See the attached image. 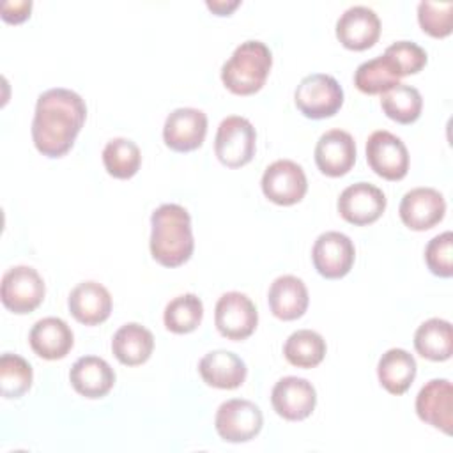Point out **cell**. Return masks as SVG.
Wrapping results in <instances>:
<instances>
[{
    "label": "cell",
    "instance_id": "obj_1",
    "mask_svg": "<svg viewBox=\"0 0 453 453\" xmlns=\"http://www.w3.org/2000/svg\"><path fill=\"white\" fill-rule=\"evenodd\" d=\"M87 119V106L74 90L55 87L44 90L35 103L32 140L46 157H62L73 145Z\"/></svg>",
    "mask_w": 453,
    "mask_h": 453
},
{
    "label": "cell",
    "instance_id": "obj_2",
    "mask_svg": "<svg viewBox=\"0 0 453 453\" xmlns=\"http://www.w3.org/2000/svg\"><path fill=\"white\" fill-rule=\"evenodd\" d=\"M191 216L179 203H163L150 216V255L165 267H177L193 255Z\"/></svg>",
    "mask_w": 453,
    "mask_h": 453
},
{
    "label": "cell",
    "instance_id": "obj_3",
    "mask_svg": "<svg viewBox=\"0 0 453 453\" xmlns=\"http://www.w3.org/2000/svg\"><path fill=\"white\" fill-rule=\"evenodd\" d=\"M271 65V50L262 41L250 39L241 42L223 64L221 81L230 92L237 96H250L264 87Z\"/></svg>",
    "mask_w": 453,
    "mask_h": 453
},
{
    "label": "cell",
    "instance_id": "obj_4",
    "mask_svg": "<svg viewBox=\"0 0 453 453\" xmlns=\"http://www.w3.org/2000/svg\"><path fill=\"white\" fill-rule=\"evenodd\" d=\"M294 103L308 119H327L342 108L343 88L331 74L313 73L299 81L294 92Z\"/></svg>",
    "mask_w": 453,
    "mask_h": 453
},
{
    "label": "cell",
    "instance_id": "obj_5",
    "mask_svg": "<svg viewBox=\"0 0 453 453\" xmlns=\"http://www.w3.org/2000/svg\"><path fill=\"white\" fill-rule=\"evenodd\" d=\"M257 149V131L253 124L241 115L225 117L216 131L214 152L218 159L228 168H241L248 165Z\"/></svg>",
    "mask_w": 453,
    "mask_h": 453
},
{
    "label": "cell",
    "instance_id": "obj_6",
    "mask_svg": "<svg viewBox=\"0 0 453 453\" xmlns=\"http://www.w3.org/2000/svg\"><path fill=\"white\" fill-rule=\"evenodd\" d=\"M264 416L257 403L244 398L223 402L214 418L218 435L226 442H248L262 430Z\"/></svg>",
    "mask_w": 453,
    "mask_h": 453
},
{
    "label": "cell",
    "instance_id": "obj_7",
    "mask_svg": "<svg viewBox=\"0 0 453 453\" xmlns=\"http://www.w3.org/2000/svg\"><path fill=\"white\" fill-rule=\"evenodd\" d=\"M44 281L30 265L7 269L0 283V297L7 310L23 315L34 311L44 299Z\"/></svg>",
    "mask_w": 453,
    "mask_h": 453
},
{
    "label": "cell",
    "instance_id": "obj_8",
    "mask_svg": "<svg viewBox=\"0 0 453 453\" xmlns=\"http://www.w3.org/2000/svg\"><path fill=\"white\" fill-rule=\"evenodd\" d=\"M366 161L386 180H400L409 172V150L402 138L379 129L366 140Z\"/></svg>",
    "mask_w": 453,
    "mask_h": 453
},
{
    "label": "cell",
    "instance_id": "obj_9",
    "mask_svg": "<svg viewBox=\"0 0 453 453\" xmlns=\"http://www.w3.org/2000/svg\"><path fill=\"white\" fill-rule=\"evenodd\" d=\"M214 324L225 338L244 340L257 329L258 311L246 294L237 290L225 292L216 303Z\"/></svg>",
    "mask_w": 453,
    "mask_h": 453
},
{
    "label": "cell",
    "instance_id": "obj_10",
    "mask_svg": "<svg viewBox=\"0 0 453 453\" xmlns=\"http://www.w3.org/2000/svg\"><path fill=\"white\" fill-rule=\"evenodd\" d=\"M308 189L306 173L292 159H276L262 175V191L265 198L278 205H294L303 200Z\"/></svg>",
    "mask_w": 453,
    "mask_h": 453
},
{
    "label": "cell",
    "instance_id": "obj_11",
    "mask_svg": "<svg viewBox=\"0 0 453 453\" xmlns=\"http://www.w3.org/2000/svg\"><path fill=\"white\" fill-rule=\"evenodd\" d=\"M356 258L354 242L349 235L329 230L320 234L311 248L313 267L322 278L338 280L349 274Z\"/></svg>",
    "mask_w": 453,
    "mask_h": 453
},
{
    "label": "cell",
    "instance_id": "obj_12",
    "mask_svg": "<svg viewBox=\"0 0 453 453\" xmlns=\"http://www.w3.org/2000/svg\"><path fill=\"white\" fill-rule=\"evenodd\" d=\"M386 195L370 182H356L347 186L338 196L340 216L357 226L377 221L386 211Z\"/></svg>",
    "mask_w": 453,
    "mask_h": 453
},
{
    "label": "cell",
    "instance_id": "obj_13",
    "mask_svg": "<svg viewBox=\"0 0 453 453\" xmlns=\"http://www.w3.org/2000/svg\"><path fill=\"white\" fill-rule=\"evenodd\" d=\"M271 403L276 414L283 419L301 421L313 412L317 405V391L310 380L287 375L274 384L271 391Z\"/></svg>",
    "mask_w": 453,
    "mask_h": 453
},
{
    "label": "cell",
    "instance_id": "obj_14",
    "mask_svg": "<svg viewBox=\"0 0 453 453\" xmlns=\"http://www.w3.org/2000/svg\"><path fill=\"white\" fill-rule=\"evenodd\" d=\"M207 134V115L191 106L175 108L163 126V140L175 152L198 149Z\"/></svg>",
    "mask_w": 453,
    "mask_h": 453
},
{
    "label": "cell",
    "instance_id": "obj_15",
    "mask_svg": "<svg viewBox=\"0 0 453 453\" xmlns=\"http://www.w3.org/2000/svg\"><path fill=\"white\" fill-rule=\"evenodd\" d=\"M400 219L411 230L421 232L435 226L446 212L444 196L434 188H414L402 196Z\"/></svg>",
    "mask_w": 453,
    "mask_h": 453
},
{
    "label": "cell",
    "instance_id": "obj_16",
    "mask_svg": "<svg viewBox=\"0 0 453 453\" xmlns=\"http://www.w3.org/2000/svg\"><path fill=\"white\" fill-rule=\"evenodd\" d=\"M380 35V19L366 5H352L336 21V37L347 48L363 51L372 48Z\"/></svg>",
    "mask_w": 453,
    "mask_h": 453
},
{
    "label": "cell",
    "instance_id": "obj_17",
    "mask_svg": "<svg viewBox=\"0 0 453 453\" xmlns=\"http://www.w3.org/2000/svg\"><path fill=\"white\" fill-rule=\"evenodd\" d=\"M416 412L426 425L451 434L453 426V388L448 379L428 380L416 396Z\"/></svg>",
    "mask_w": 453,
    "mask_h": 453
},
{
    "label": "cell",
    "instance_id": "obj_18",
    "mask_svg": "<svg viewBox=\"0 0 453 453\" xmlns=\"http://www.w3.org/2000/svg\"><path fill=\"white\" fill-rule=\"evenodd\" d=\"M317 168L327 177H342L356 163V142L343 129H329L315 145Z\"/></svg>",
    "mask_w": 453,
    "mask_h": 453
},
{
    "label": "cell",
    "instance_id": "obj_19",
    "mask_svg": "<svg viewBox=\"0 0 453 453\" xmlns=\"http://www.w3.org/2000/svg\"><path fill=\"white\" fill-rule=\"evenodd\" d=\"M111 304L113 303L108 288L92 280L78 283L67 297L71 315L85 326L104 322L111 313Z\"/></svg>",
    "mask_w": 453,
    "mask_h": 453
},
{
    "label": "cell",
    "instance_id": "obj_20",
    "mask_svg": "<svg viewBox=\"0 0 453 453\" xmlns=\"http://www.w3.org/2000/svg\"><path fill=\"white\" fill-rule=\"evenodd\" d=\"M69 380L81 396L103 398L115 384V372L99 356H81L73 363Z\"/></svg>",
    "mask_w": 453,
    "mask_h": 453
},
{
    "label": "cell",
    "instance_id": "obj_21",
    "mask_svg": "<svg viewBox=\"0 0 453 453\" xmlns=\"http://www.w3.org/2000/svg\"><path fill=\"white\" fill-rule=\"evenodd\" d=\"M28 342L39 357L55 361L69 354L74 343V336L65 320L58 317H44L32 326Z\"/></svg>",
    "mask_w": 453,
    "mask_h": 453
},
{
    "label": "cell",
    "instance_id": "obj_22",
    "mask_svg": "<svg viewBox=\"0 0 453 453\" xmlns=\"http://www.w3.org/2000/svg\"><path fill=\"white\" fill-rule=\"evenodd\" d=\"M198 372L205 384L218 389H235L248 375L246 363L226 349L207 352L198 363Z\"/></svg>",
    "mask_w": 453,
    "mask_h": 453
},
{
    "label": "cell",
    "instance_id": "obj_23",
    "mask_svg": "<svg viewBox=\"0 0 453 453\" xmlns=\"http://www.w3.org/2000/svg\"><path fill=\"white\" fill-rule=\"evenodd\" d=\"M273 315L280 320H296L304 315L310 297L304 281L294 274L278 276L267 294Z\"/></svg>",
    "mask_w": 453,
    "mask_h": 453
},
{
    "label": "cell",
    "instance_id": "obj_24",
    "mask_svg": "<svg viewBox=\"0 0 453 453\" xmlns=\"http://www.w3.org/2000/svg\"><path fill=\"white\" fill-rule=\"evenodd\" d=\"M154 350L152 333L138 324L127 322L120 326L111 338V352L119 363L126 366H136L145 363Z\"/></svg>",
    "mask_w": 453,
    "mask_h": 453
},
{
    "label": "cell",
    "instance_id": "obj_25",
    "mask_svg": "<svg viewBox=\"0 0 453 453\" xmlns=\"http://www.w3.org/2000/svg\"><path fill=\"white\" fill-rule=\"evenodd\" d=\"M416 372V359L405 349H389L377 363L379 382L391 395H403L414 382Z\"/></svg>",
    "mask_w": 453,
    "mask_h": 453
},
{
    "label": "cell",
    "instance_id": "obj_26",
    "mask_svg": "<svg viewBox=\"0 0 453 453\" xmlns=\"http://www.w3.org/2000/svg\"><path fill=\"white\" fill-rule=\"evenodd\" d=\"M416 352L430 361H446L453 352V327L444 319H428L414 333Z\"/></svg>",
    "mask_w": 453,
    "mask_h": 453
},
{
    "label": "cell",
    "instance_id": "obj_27",
    "mask_svg": "<svg viewBox=\"0 0 453 453\" xmlns=\"http://www.w3.org/2000/svg\"><path fill=\"white\" fill-rule=\"evenodd\" d=\"M402 73L395 60L386 53L357 65L354 73V85L365 94H382L400 83Z\"/></svg>",
    "mask_w": 453,
    "mask_h": 453
},
{
    "label": "cell",
    "instance_id": "obj_28",
    "mask_svg": "<svg viewBox=\"0 0 453 453\" xmlns=\"http://www.w3.org/2000/svg\"><path fill=\"white\" fill-rule=\"evenodd\" d=\"M382 111L398 124H412L419 119L423 97L412 85L398 83L380 94Z\"/></svg>",
    "mask_w": 453,
    "mask_h": 453
},
{
    "label": "cell",
    "instance_id": "obj_29",
    "mask_svg": "<svg viewBox=\"0 0 453 453\" xmlns=\"http://www.w3.org/2000/svg\"><path fill=\"white\" fill-rule=\"evenodd\" d=\"M283 354L297 368H313L326 356V340L317 331L297 329L285 340Z\"/></svg>",
    "mask_w": 453,
    "mask_h": 453
},
{
    "label": "cell",
    "instance_id": "obj_30",
    "mask_svg": "<svg viewBox=\"0 0 453 453\" xmlns=\"http://www.w3.org/2000/svg\"><path fill=\"white\" fill-rule=\"evenodd\" d=\"M203 317L202 299L191 292L173 297L163 311L165 327L175 334L195 331Z\"/></svg>",
    "mask_w": 453,
    "mask_h": 453
},
{
    "label": "cell",
    "instance_id": "obj_31",
    "mask_svg": "<svg viewBox=\"0 0 453 453\" xmlns=\"http://www.w3.org/2000/svg\"><path fill=\"white\" fill-rule=\"evenodd\" d=\"M103 165L111 177L131 179L142 165V152L129 138H111L103 149Z\"/></svg>",
    "mask_w": 453,
    "mask_h": 453
},
{
    "label": "cell",
    "instance_id": "obj_32",
    "mask_svg": "<svg viewBox=\"0 0 453 453\" xmlns=\"http://www.w3.org/2000/svg\"><path fill=\"white\" fill-rule=\"evenodd\" d=\"M32 366L30 363L18 356L5 352L0 357V393L4 398H19L32 386Z\"/></svg>",
    "mask_w": 453,
    "mask_h": 453
},
{
    "label": "cell",
    "instance_id": "obj_33",
    "mask_svg": "<svg viewBox=\"0 0 453 453\" xmlns=\"http://www.w3.org/2000/svg\"><path fill=\"white\" fill-rule=\"evenodd\" d=\"M453 2H430L418 4V21L423 32L432 37H446L451 34Z\"/></svg>",
    "mask_w": 453,
    "mask_h": 453
},
{
    "label": "cell",
    "instance_id": "obj_34",
    "mask_svg": "<svg viewBox=\"0 0 453 453\" xmlns=\"http://www.w3.org/2000/svg\"><path fill=\"white\" fill-rule=\"evenodd\" d=\"M425 262L432 274L451 278L453 274V234L442 232L432 237L425 248Z\"/></svg>",
    "mask_w": 453,
    "mask_h": 453
},
{
    "label": "cell",
    "instance_id": "obj_35",
    "mask_svg": "<svg viewBox=\"0 0 453 453\" xmlns=\"http://www.w3.org/2000/svg\"><path fill=\"white\" fill-rule=\"evenodd\" d=\"M384 53L395 60L402 76L416 74L426 65V51L412 41H396L389 44Z\"/></svg>",
    "mask_w": 453,
    "mask_h": 453
},
{
    "label": "cell",
    "instance_id": "obj_36",
    "mask_svg": "<svg viewBox=\"0 0 453 453\" xmlns=\"http://www.w3.org/2000/svg\"><path fill=\"white\" fill-rule=\"evenodd\" d=\"M2 19L7 23H21L30 16L32 2L30 0H7L2 2Z\"/></svg>",
    "mask_w": 453,
    "mask_h": 453
},
{
    "label": "cell",
    "instance_id": "obj_37",
    "mask_svg": "<svg viewBox=\"0 0 453 453\" xmlns=\"http://www.w3.org/2000/svg\"><path fill=\"white\" fill-rule=\"evenodd\" d=\"M205 4L218 16H230V12L241 5L239 0H207Z\"/></svg>",
    "mask_w": 453,
    "mask_h": 453
}]
</instances>
